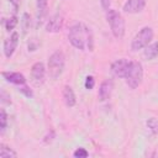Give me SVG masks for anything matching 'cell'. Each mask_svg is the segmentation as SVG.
Here are the masks:
<instances>
[{
	"label": "cell",
	"mask_w": 158,
	"mask_h": 158,
	"mask_svg": "<svg viewBox=\"0 0 158 158\" xmlns=\"http://www.w3.org/2000/svg\"><path fill=\"white\" fill-rule=\"evenodd\" d=\"M7 99H10V96L6 98V94H5V91L2 90V91H1V101H2V102H6V104H11V100H7Z\"/></svg>",
	"instance_id": "obj_27"
},
{
	"label": "cell",
	"mask_w": 158,
	"mask_h": 158,
	"mask_svg": "<svg viewBox=\"0 0 158 158\" xmlns=\"http://www.w3.org/2000/svg\"><path fill=\"white\" fill-rule=\"evenodd\" d=\"M128 65H130V60H127L126 58L116 59V60L111 64V72L114 73L115 77L125 78L126 72H127V69H128Z\"/></svg>",
	"instance_id": "obj_8"
},
{
	"label": "cell",
	"mask_w": 158,
	"mask_h": 158,
	"mask_svg": "<svg viewBox=\"0 0 158 158\" xmlns=\"http://www.w3.org/2000/svg\"><path fill=\"white\" fill-rule=\"evenodd\" d=\"M65 64V57L64 53L60 49H57L53 52L48 58V74L52 79H57L64 70Z\"/></svg>",
	"instance_id": "obj_4"
},
{
	"label": "cell",
	"mask_w": 158,
	"mask_h": 158,
	"mask_svg": "<svg viewBox=\"0 0 158 158\" xmlns=\"http://www.w3.org/2000/svg\"><path fill=\"white\" fill-rule=\"evenodd\" d=\"M144 7H146V0H127L123 4L122 10L126 14H138L143 11Z\"/></svg>",
	"instance_id": "obj_9"
},
{
	"label": "cell",
	"mask_w": 158,
	"mask_h": 158,
	"mask_svg": "<svg viewBox=\"0 0 158 158\" xmlns=\"http://www.w3.org/2000/svg\"><path fill=\"white\" fill-rule=\"evenodd\" d=\"M125 80H126V84L131 89H136L141 85V83L143 80V67H142L141 62L130 60V65L126 72Z\"/></svg>",
	"instance_id": "obj_3"
},
{
	"label": "cell",
	"mask_w": 158,
	"mask_h": 158,
	"mask_svg": "<svg viewBox=\"0 0 158 158\" xmlns=\"http://www.w3.org/2000/svg\"><path fill=\"white\" fill-rule=\"evenodd\" d=\"M106 20L110 25V30L114 37L117 40H121L125 36V30H126L125 19L122 17V15L114 9H109L106 11Z\"/></svg>",
	"instance_id": "obj_2"
},
{
	"label": "cell",
	"mask_w": 158,
	"mask_h": 158,
	"mask_svg": "<svg viewBox=\"0 0 158 158\" xmlns=\"http://www.w3.org/2000/svg\"><path fill=\"white\" fill-rule=\"evenodd\" d=\"M100 4H101V7L107 11L110 9V5H111V0H100Z\"/></svg>",
	"instance_id": "obj_25"
},
{
	"label": "cell",
	"mask_w": 158,
	"mask_h": 158,
	"mask_svg": "<svg viewBox=\"0 0 158 158\" xmlns=\"http://www.w3.org/2000/svg\"><path fill=\"white\" fill-rule=\"evenodd\" d=\"M73 156H74L75 158H85V157L89 156V153H88V151H86L85 148L79 147V148H77V149L73 152Z\"/></svg>",
	"instance_id": "obj_21"
},
{
	"label": "cell",
	"mask_w": 158,
	"mask_h": 158,
	"mask_svg": "<svg viewBox=\"0 0 158 158\" xmlns=\"http://www.w3.org/2000/svg\"><path fill=\"white\" fill-rule=\"evenodd\" d=\"M112 89H114V83H112V80H111V79H105V80L100 84V88H99V93H98L99 100H100V101L107 100V99L111 96Z\"/></svg>",
	"instance_id": "obj_11"
},
{
	"label": "cell",
	"mask_w": 158,
	"mask_h": 158,
	"mask_svg": "<svg viewBox=\"0 0 158 158\" xmlns=\"http://www.w3.org/2000/svg\"><path fill=\"white\" fill-rule=\"evenodd\" d=\"M6 127H7V114H6V111L2 109V110L0 111V133H1V135L5 133Z\"/></svg>",
	"instance_id": "obj_18"
},
{
	"label": "cell",
	"mask_w": 158,
	"mask_h": 158,
	"mask_svg": "<svg viewBox=\"0 0 158 158\" xmlns=\"http://www.w3.org/2000/svg\"><path fill=\"white\" fill-rule=\"evenodd\" d=\"M153 30L152 27L149 26H144L142 27L137 33L136 36L132 38V42H131V49L132 51H139L142 48H144L146 46H148L151 43V41L153 40Z\"/></svg>",
	"instance_id": "obj_5"
},
{
	"label": "cell",
	"mask_w": 158,
	"mask_h": 158,
	"mask_svg": "<svg viewBox=\"0 0 158 158\" xmlns=\"http://www.w3.org/2000/svg\"><path fill=\"white\" fill-rule=\"evenodd\" d=\"M54 136H56V135H54V131L51 130V131L43 137V142H44V143H49V142H52L53 138H54Z\"/></svg>",
	"instance_id": "obj_24"
},
{
	"label": "cell",
	"mask_w": 158,
	"mask_h": 158,
	"mask_svg": "<svg viewBox=\"0 0 158 158\" xmlns=\"http://www.w3.org/2000/svg\"><path fill=\"white\" fill-rule=\"evenodd\" d=\"M0 157L1 158H16L17 157V153L12 148H10L6 144L1 143L0 144Z\"/></svg>",
	"instance_id": "obj_16"
},
{
	"label": "cell",
	"mask_w": 158,
	"mask_h": 158,
	"mask_svg": "<svg viewBox=\"0 0 158 158\" xmlns=\"http://www.w3.org/2000/svg\"><path fill=\"white\" fill-rule=\"evenodd\" d=\"M48 14V2L47 0H37V19L38 22H42Z\"/></svg>",
	"instance_id": "obj_14"
},
{
	"label": "cell",
	"mask_w": 158,
	"mask_h": 158,
	"mask_svg": "<svg viewBox=\"0 0 158 158\" xmlns=\"http://www.w3.org/2000/svg\"><path fill=\"white\" fill-rule=\"evenodd\" d=\"M19 90H20V91H21L22 94H25V95H26L27 98H32V96H33V93H32V90H31V89H30L28 86H26L25 84H23L22 86L20 85V88H19Z\"/></svg>",
	"instance_id": "obj_23"
},
{
	"label": "cell",
	"mask_w": 158,
	"mask_h": 158,
	"mask_svg": "<svg viewBox=\"0 0 158 158\" xmlns=\"http://www.w3.org/2000/svg\"><path fill=\"white\" fill-rule=\"evenodd\" d=\"M146 125H147V127L151 130L152 133H158V118L151 117V118L147 120Z\"/></svg>",
	"instance_id": "obj_19"
},
{
	"label": "cell",
	"mask_w": 158,
	"mask_h": 158,
	"mask_svg": "<svg viewBox=\"0 0 158 158\" xmlns=\"http://www.w3.org/2000/svg\"><path fill=\"white\" fill-rule=\"evenodd\" d=\"M2 23H4V26H5V28H6V31H12L15 27H16V25L19 23V19H17V16L16 15H12V16H10L9 19H4L2 20Z\"/></svg>",
	"instance_id": "obj_17"
},
{
	"label": "cell",
	"mask_w": 158,
	"mask_h": 158,
	"mask_svg": "<svg viewBox=\"0 0 158 158\" xmlns=\"http://www.w3.org/2000/svg\"><path fill=\"white\" fill-rule=\"evenodd\" d=\"M63 27V17L62 15L59 14H56L53 16H51L46 23V31L47 32H52V33H56V32H59Z\"/></svg>",
	"instance_id": "obj_10"
},
{
	"label": "cell",
	"mask_w": 158,
	"mask_h": 158,
	"mask_svg": "<svg viewBox=\"0 0 158 158\" xmlns=\"http://www.w3.org/2000/svg\"><path fill=\"white\" fill-rule=\"evenodd\" d=\"M68 40L70 44L80 51H93L94 48V41H93V33L90 28L83 23V22H75L70 26L68 32Z\"/></svg>",
	"instance_id": "obj_1"
},
{
	"label": "cell",
	"mask_w": 158,
	"mask_h": 158,
	"mask_svg": "<svg viewBox=\"0 0 158 158\" xmlns=\"http://www.w3.org/2000/svg\"><path fill=\"white\" fill-rule=\"evenodd\" d=\"M17 44H19V32L14 31L11 36L4 41V54L6 58H10L14 54Z\"/></svg>",
	"instance_id": "obj_7"
},
{
	"label": "cell",
	"mask_w": 158,
	"mask_h": 158,
	"mask_svg": "<svg viewBox=\"0 0 158 158\" xmlns=\"http://www.w3.org/2000/svg\"><path fill=\"white\" fill-rule=\"evenodd\" d=\"M84 86H85V89H88V90H91V89L95 86V79H94L93 75H88V77L85 78Z\"/></svg>",
	"instance_id": "obj_22"
},
{
	"label": "cell",
	"mask_w": 158,
	"mask_h": 158,
	"mask_svg": "<svg viewBox=\"0 0 158 158\" xmlns=\"http://www.w3.org/2000/svg\"><path fill=\"white\" fill-rule=\"evenodd\" d=\"M143 56L147 58V59H153L158 56V42H152L149 43L148 46L144 47V51H143Z\"/></svg>",
	"instance_id": "obj_15"
},
{
	"label": "cell",
	"mask_w": 158,
	"mask_h": 158,
	"mask_svg": "<svg viewBox=\"0 0 158 158\" xmlns=\"http://www.w3.org/2000/svg\"><path fill=\"white\" fill-rule=\"evenodd\" d=\"M1 75L4 77V79L11 84L15 85H23L26 83V78L22 73L19 72H2Z\"/></svg>",
	"instance_id": "obj_12"
},
{
	"label": "cell",
	"mask_w": 158,
	"mask_h": 158,
	"mask_svg": "<svg viewBox=\"0 0 158 158\" xmlns=\"http://www.w3.org/2000/svg\"><path fill=\"white\" fill-rule=\"evenodd\" d=\"M9 2L12 5V7H14L15 11H17L19 7H20V5H21V0H9Z\"/></svg>",
	"instance_id": "obj_26"
},
{
	"label": "cell",
	"mask_w": 158,
	"mask_h": 158,
	"mask_svg": "<svg viewBox=\"0 0 158 158\" xmlns=\"http://www.w3.org/2000/svg\"><path fill=\"white\" fill-rule=\"evenodd\" d=\"M21 23H22V28H23V31L26 32V31L28 30L30 25H31V17H30V15H28L27 12H25V14L22 15V20H21Z\"/></svg>",
	"instance_id": "obj_20"
},
{
	"label": "cell",
	"mask_w": 158,
	"mask_h": 158,
	"mask_svg": "<svg viewBox=\"0 0 158 158\" xmlns=\"http://www.w3.org/2000/svg\"><path fill=\"white\" fill-rule=\"evenodd\" d=\"M31 78L36 85H41L46 78V67L42 62H36L31 67Z\"/></svg>",
	"instance_id": "obj_6"
},
{
	"label": "cell",
	"mask_w": 158,
	"mask_h": 158,
	"mask_svg": "<svg viewBox=\"0 0 158 158\" xmlns=\"http://www.w3.org/2000/svg\"><path fill=\"white\" fill-rule=\"evenodd\" d=\"M62 96H63V101H64V104H65L68 107H73V106L77 104L75 94H74L73 89H72L69 85H65V86L63 88Z\"/></svg>",
	"instance_id": "obj_13"
}]
</instances>
